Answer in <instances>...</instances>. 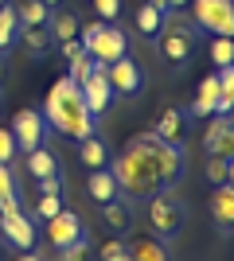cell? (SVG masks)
Listing matches in <instances>:
<instances>
[{
	"mask_svg": "<svg viewBox=\"0 0 234 261\" xmlns=\"http://www.w3.org/2000/svg\"><path fill=\"white\" fill-rule=\"evenodd\" d=\"M86 191H90V199H94L98 207L121 195V187H117V179H113V172H110V168H94V172L86 175Z\"/></svg>",
	"mask_w": 234,
	"mask_h": 261,
	"instance_id": "cell-16",
	"label": "cell"
},
{
	"mask_svg": "<svg viewBox=\"0 0 234 261\" xmlns=\"http://www.w3.org/2000/svg\"><path fill=\"white\" fill-rule=\"evenodd\" d=\"M16 43L28 47V55H32V59H47V55H51V47H55V39H51V32H47V23H43V28H20Z\"/></svg>",
	"mask_w": 234,
	"mask_h": 261,
	"instance_id": "cell-19",
	"label": "cell"
},
{
	"mask_svg": "<svg viewBox=\"0 0 234 261\" xmlns=\"http://www.w3.org/2000/svg\"><path fill=\"white\" fill-rule=\"evenodd\" d=\"M145 4H152L156 12H164V16H172V12H168V0H145Z\"/></svg>",
	"mask_w": 234,
	"mask_h": 261,
	"instance_id": "cell-39",
	"label": "cell"
},
{
	"mask_svg": "<svg viewBox=\"0 0 234 261\" xmlns=\"http://www.w3.org/2000/svg\"><path fill=\"white\" fill-rule=\"evenodd\" d=\"M215 101H219V74H207L199 82V90H195V101H191V117L195 121H207V117H215Z\"/></svg>",
	"mask_w": 234,
	"mask_h": 261,
	"instance_id": "cell-15",
	"label": "cell"
},
{
	"mask_svg": "<svg viewBox=\"0 0 234 261\" xmlns=\"http://www.w3.org/2000/svg\"><path fill=\"white\" fill-rule=\"evenodd\" d=\"M86 257H90V242H86V234L59 250V261H86Z\"/></svg>",
	"mask_w": 234,
	"mask_h": 261,
	"instance_id": "cell-28",
	"label": "cell"
},
{
	"mask_svg": "<svg viewBox=\"0 0 234 261\" xmlns=\"http://www.w3.org/2000/svg\"><path fill=\"white\" fill-rule=\"evenodd\" d=\"M16 35H20V12H16V4H0V55H8L12 47H16Z\"/></svg>",
	"mask_w": 234,
	"mask_h": 261,
	"instance_id": "cell-20",
	"label": "cell"
},
{
	"mask_svg": "<svg viewBox=\"0 0 234 261\" xmlns=\"http://www.w3.org/2000/svg\"><path fill=\"white\" fill-rule=\"evenodd\" d=\"M94 8H98V20L113 23L117 16H121V0H94Z\"/></svg>",
	"mask_w": 234,
	"mask_h": 261,
	"instance_id": "cell-30",
	"label": "cell"
},
{
	"mask_svg": "<svg viewBox=\"0 0 234 261\" xmlns=\"http://www.w3.org/2000/svg\"><path fill=\"white\" fill-rule=\"evenodd\" d=\"M106 261H133V257H129V250H121L117 257H106Z\"/></svg>",
	"mask_w": 234,
	"mask_h": 261,
	"instance_id": "cell-42",
	"label": "cell"
},
{
	"mask_svg": "<svg viewBox=\"0 0 234 261\" xmlns=\"http://www.w3.org/2000/svg\"><path fill=\"white\" fill-rule=\"evenodd\" d=\"M121 250H125V242H121V238H113V242H106V246L98 250V257H101V261H106V257H117Z\"/></svg>",
	"mask_w": 234,
	"mask_h": 261,
	"instance_id": "cell-37",
	"label": "cell"
},
{
	"mask_svg": "<svg viewBox=\"0 0 234 261\" xmlns=\"http://www.w3.org/2000/svg\"><path fill=\"white\" fill-rule=\"evenodd\" d=\"M78 39H82V47H86V55L94 59V63H101V66H110V63H117L121 55H129L125 32L117 28V23H106V20L86 23V28L78 32Z\"/></svg>",
	"mask_w": 234,
	"mask_h": 261,
	"instance_id": "cell-3",
	"label": "cell"
},
{
	"mask_svg": "<svg viewBox=\"0 0 234 261\" xmlns=\"http://www.w3.org/2000/svg\"><path fill=\"white\" fill-rule=\"evenodd\" d=\"M188 4H191V0H168V12H184Z\"/></svg>",
	"mask_w": 234,
	"mask_h": 261,
	"instance_id": "cell-38",
	"label": "cell"
},
{
	"mask_svg": "<svg viewBox=\"0 0 234 261\" xmlns=\"http://www.w3.org/2000/svg\"><path fill=\"white\" fill-rule=\"evenodd\" d=\"M226 184L234 187V156H230V160H226Z\"/></svg>",
	"mask_w": 234,
	"mask_h": 261,
	"instance_id": "cell-41",
	"label": "cell"
},
{
	"mask_svg": "<svg viewBox=\"0 0 234 261\" xmlns=\"http://www.w3.org/2000/svg\"><path fill=\"white\" fill-rule=\"evenodd\" d=\"M43 4H47V8H51V12H55V8H59V4H63V0H43Z\"/></svg>",
	"mask_w": 234,
	"mask_h": 261,
	"instance_id": "cell-43",
	"label": "cell"
},
{
	"mask_svg": "<svg viewBox=\"0 0 234 261\" xmlns=\"http://www.w3.org/2000/svg\"><path fill=\"white\" fill-rule=\"evenodd\" d=\"M101 222H106L113 234H129V230H133V207L121 203V199H110V203H101Z\"/></svg>",
	"mask_w": 234,
	"mask_h": 261,
	"instance_id": "cell-18",
	"label": "cell"
},
{
	"mask_svg": "<svg viewBox=\"0 0 234 261\" xmlns=\"http://www.w3.org/2000/svg\"><path fill=\"white\" fill-rule=\"evenodd\" d=\"M188 129H191V113L188 109H164L160 117H156V125H152V133L160 137V141H168V144H176V148H184V141H188Z\"/></svg>",
	"mask_w": 234,
	"mask_h": 261,
	"instance_id": "cell-12",
	"label": "cell"
},
{
	"mask_svg": "<svg viewBox=\"0 0 234 261\" xmlns=\"http://www.w3.org/2000/svg\"><path fill=\"white\" fill-rule=\"evenodd\" d=\"M0 238L8 242L12 250H32L35 246V218L23 215V211H12V215H0Z\"/></svg>",
	"mask_w": 234,
	"mask_h": 261,
	"instance_id": "cell-10",
	"label": "cell"
},
{
	"mask_svg": "<svg viewBox=\"0 0 234 261\" xmlns=\"http://www.w3.org/2000/svg\"><path fill=\"white\" fill-rule=\"evenodd\" d=\"M59 211H63V199L59 195H39V203H35V222H47V218H55Z\"/></svg>",
	"mask_w": 234,
	"mask_h": 261,
	"instance_id": "cell-27",
	"label": "cell"
},
{
	"mask_svg": "<svg viewBox=\"0 0 234 261\" xmlns=\"http://www.w3.org/2000/svg\"><path fill=\"white\" fill-rule=\"evenodd\" d=\"M74 238H82V218L74 215V211H59L55 218H47V242L55 246V250H63V246H70Z\"/></svg>",
	"mask_w": 234,
	"mask_h": 261,
	"instance_id": "cell-13",
	"label": "cell"
},
{
	"mask_svg": "<svg viewBox=\"0 0 234 261\" xmlns=\"http://www.w3.org/2000/svg\"><path fill=\"white\" fill-rule=\"evenodd\" d=\"M110 172L125 199L145 203L160 191H172L184 179V148L160 141L156 133H137L117 156H110Z\"/></svg>",
	"mask_w": 234,
	"mask_h": 261,
	"instance_id": "cell-1",
	"label": "cell"
},
{
	"mask_svg": "<svg viewBox=\"0 0 234 261\" xmlns=\"http://www.w3.org/2000/svg\"><path fill=\"white\" fill-rule=\"evenodd\" d=\"M78 160L86 164L90 172L94 168H110V148H106V141H101L98 133H90V137L78 141Z\"/></svg>",
	"mask_w": 234,
	"mask_h": 261,
	"instance_id": "cell-17",
	"label": "cell"
},
{
	"mask_svg": "<svg viewBox=\"0 0 234 261\" xmlns=\"http://www.w3.org/2000/svg\"><path fill=\"white\" fill-rule=\"evenodd\" d=\"M145 203H148V226H152V234L160 242H172L184 230V203H176L168 191L145 199Z\"/></svg>",
	"mask_w": 234,
	"mask_h": 261,
	"instance_id": "cell-5",
	"label": "cell"
},
{
	"mask_svg": "<svg viewBox=\"0 0 234 261\" xmlns=\"http://www.w3.org/2000/svg\"><path fill=\"white\" fill-rule=\"evenodd\" d=\"M16 12H20V28H43L51 20V8H47L43 0H20Z\"/></svg>",
	"mask_w": 234,
	"mask_h": 261,
	"instance_id": "cell-25",
	"label": "cell"
},
{
	"mask_svg": "<svg viewBox=\"0 0 234 261\" xmlns=\"http://www.w3.org/2000/svg\"><path fill=\"white\" fill-rule=\"evenodd\" d=\"M211 63L215 66H230L234 63V35H215L211 39Z\"/></svg>",
	"mask_w": 234,
	"mask_h": 261,
	"instance_id": "cell-26",
	"label": "cell"
},
{
	"mask_svg": "<svg viewBox=\"0 0 234 261\" xmlns=\"http://www.w3.org/2000/svg\"><path fill=\"white\" fill-rule=\"evenodd\" d=\"M16 137H12V129H0V164H12L16 160Z\"/></svg>",
	"mask_w": 234,
	"mask_h": 261,
	"instance_id": "cell-29",
	"label": "cell"
},
{
	"mask_svg": "<svg viewBox=\"0 0 234 261\" xmlns=\"http://www.w3.org/2000/svg\"><path fill=\"white\" fill-rule=\"evenodd\" d=\"M23 156H28V172H32L35 179L59 172V160H55V152H51L47 144H39V148H32V152H23Z\"/></svg>",
	"mask_w": 234,
	"mask_h": 261,
	"instance_id": "cell-23",
	"label": "cell"
},
{
	"mask_svg": "<svg viewBox=\"0 0 234 261\" xmlns=\"http://www.w3.org/2000/svg\"><path fill=\"white\" fill-rule=\"evenodd\" d=\"M47 133H51V125L43 121V109H20L12 117V137H16L20 152H32L39 144H47Z\"/></svg>",
	"mask_w": 234,
	"mask_h": 261,
	"instance_id": "cell-7",
	"label": "cell"
},
{
	"mask_svg": "<svg viewBox=\"0 0 234 261\" xmlns=\"http://www.w3.org/2000/svg\"><path fill=\"white\" fill-rule=\"evenodd\" d=\"M47 32H51V39H55V43H63V39H74V35H78V16H74V12H51Z\"/></svg>",
	"mask_w": 234,
	"mask_h": 261,
	"instance_id": "cell-24",
	"label": "cell"
},
{
	"mask_svg": "<svg viewBox=\"0 0 234 261\" xmlns=\"http://www.w3.org/2000/svg\"><path fill=\"white\" fill-rule=\"evenodd\" d=\"M90 66H94V59H90V55H78L74 63H70V78H74V82H82V78L90 74Z\"/></svg>",
	"mask_w": 234,
	"mask_h": 261,
	"instance_id": "cell-35",
	"label": "cell"
},
{
	"mask_svg": "<svg viewBox=\"0 0 234 261\" xmlns=\"http://www.w3.org/2000/svg\"><path fill=\"white\" fill-rule=\"evenodd\" d=\"M195 32H199V28L191 20H184V16H176V12L164 20V28H160L156 39H160V55H164L168 66H184L191 55H195Z\"/></svg>",
	"mask_w": 234,
	"mask_h": 261,
	"instance_id": "cell-4",
	"label": "cell"
},
{
	"mask_svg": "<svg viewBox=\"0 0 234 261\" xmlns=\"http://www.w3.org/2000/svg\"><path fill=\"white\" fill-rule=\"evenodd\" d=\"M78 90H82V101H86L90 113H94V117H106V109H110V101H113V86H110L106 66L94 63V66H90V74L78 82Z\"/></svg>",
	"mask_w": 234,
	"mask_h": 261,
	"instance_id": "cell-8",
	"label": "cell"
},
{
	"mask_svg": "<svg viewBox=\"0 0 234 261\" xmlns=\"http://www.w3.org/2000/svg\"><path fill=\"white\" fill-rule=\"evenodd\" d=\"M195 28L211 35H234V0H195Z\"/></svg>",
	"mask_w": 234,
	"mask_h": 261,
	"instance_id": "cell-6",
	"label": "cell"
},
{
	"mask_svg": "<svg viewBox=\"0 0 234 261\" xmlns=\"http://www.w3.org/2000/svg\"><path fill=\"white\" fill-rule=\"evenodd\" d=\"M43 121H47L55 133H67V137L82 141V137H90V133H94V121H98V117L86 109L78 82L67 74V78H59L55 86H51V94H47V101H43Z\"/></svg>",
	"mask_w": 234,
	"mask_h": 261,
	"instance_id": "cell-2",
	"label": "cell"
},
{
	"mask_svg": "<svg viewBox=\"0 0 234 261\" xmlns=\"http://www.w3.org/2000/svg\"><path fill=\"white\" fill-rule=\"evenodd\" d=\"M0 4H4V0H0Z\"/></svg>",
	"mask_w": 234,
	"mask_h": 261,
	"instance_id": "cell-46",
	"label": "cell"
},
{
	"mask_svg": "<svg viewBox=\"0 0 234 261\" xmlns=\"http://www.w3.org/2000/svg\"><path fill=\"white\" fill-rule=\"evenodd\" d=\"M219 94L234 101V63L230 66H219Z\"/></svg>",
	"mask_w": 234,
	"mask_h": 261,
	"instance_id": "cell-33",
	"label": "cell"
},
{
	"mask_svg": "<svg viewBox=\"0 0 234 261\" xmlns=\"http://www.w3.org/2000/svg\"><path fill=\"white\" fill-rule=\"evenodd\" d=\"M125 250H129L133 261H172V253H168V246L160 238H137L133 246H125Z\"/></svg>",
	"mask_w": 234,
	"mask_h": 261,
	"instance_id": "cell-21",
	"label": "cell"
},
{
	"mask_svg": "<svg viewBox=\"0 0 234 261\" xmlns=\"http://www.w3.org/2000/svg\"><path fill=\"white\" fill-rule=\"evenodd\" d=\"M207 179H211L215 187L226 184V160L223 156H211V160H207Z\"/></svg>",
	"mask_w": 234,
	"mask_h": 261,
	"instance_id": "cell-32",
	"label": "cell"
},
{
	"mask_svg": "<svg viewBox=\"0 0 234 261\" xmlns=\"http://www.w3.org/2000/svg\"><path fill=\"white\" fill-rule=\"evenodd\" d=\"M59 55H63V59H67V63H74L78 55H86V47H82V39H63V43H59Z\"/></svg>",
	"mask_w": 234,
	"mask_h": 261,
	"instance_id": "cell-34",
	"label": "cell"
},
{
	"mask_svg": "<svg viewBox=\"0 0 234 261\" xmlns=\"http://www.w3.org/2000/svg\"><path fill=\"white\" fill-rule=\"evenodd\" d=\"M203 148H207V156L230 160L234 156V113H226V117L215 113L211 125H207V133H203Z\"/></svg>",
	"mask_w": 234,
	"mask_h": 261,
	"instance_id": "cell-11",
	"label": "cell"
},
{
	"mask_svg": "<svg viewBox=\"0 0 234 261\" xmlns=\"http://www.w3.org/2000/svg\"><path fill=\"white\" fill-rule=\"evenodd\" d=\"M106 74H110L113 94H121V98H133V94L145 90V70H141V63L129 59V55H121L117 63H110V66H106Z\"/></svg>",
	"mask_w": 234,
	"mask_h": 261,
	"instance_id": "cell-9",
	"label": "cell"
},
{
	"mask_svg": "<svg viewBox=\"0 0 234 261\" xmlns=\"http://www.w3.org/2000/svg\"><path fill=\"white\" fill-rule=\"evenodd\" d=\"M207 207H211L215 226L223 230V234H230V230H234V187H230V184H219Z\"/></svg>",
	"mask_w": 234,
	"mask_h": 261,
	"instance_id": "cell-14",
	"label": "cell"
},
{
	"mask_svg": "<svg viewBox=\"0 0 234 261\" xmlns=\"http://www.w3.org/2000/svg\"><path fill=\"white\" fill-rule=\"evenodd\" d=\"M0 261H4V238H0Z\"/></svg>",
	"mask_w": 234,
	"mask_h": 261,
	"instance_id": "cell-45",
	"label": "cell"
},
{
	"mask_svg": "<svg viewBox=\"0 0 234 261\" xmlns=\"http://www.w3.org/2000/svg\"><path fill=\"white\" fill-rule=\"evenodd\" d=\"M0 86H4V55H0Z\"/></svg>",
	"mask_w": 234,
	"mask_h": 261,
	"instance_id": "cell-44",
	"label": "cell"
},
{
	"mask_svg": "<svg viewBox=\"0 0 234 261\" xmlns=\"http://www.w3.org/2000/svg\"><path fill=\"white\" fill-rule=\"evenodd\" d=\"M16 195V175H12V164H0V203Z\"/></svg>",
	"mask_w": 234,
	"mask_h": 261,
	"instance_id": "cell-31",
	"label": "cell"
},
{
	"mask_svg": "<svg viewBox=\"0 0 234 261\" xmlns=\"http://www.w3.org/2000/svg\"><path fill=\"white\" fill-rule=\"evenodd\" d=\"M164 12H156L152 4H141V8L133 12V23H137V32L145 35V39H156V35H160V28H164Z\"/></svg>",
	"mask_w": 234,
	"mask_h": 261,
	"instance_id": "cell-22",
	"label": "cell"
},
{
	"mask_svg": "<svg viewBox=\"0 0 234 261\" xmlns=\"http://www.w3.org/2000/svg\"><path fill=\"white\" fill-rule=\"evenodd\" d=\"M35 184H39V195H59V191H63L59 172H55V175H43V179H35Z\"/></svg>",
	"mask_w": 234,
	"mask_h": 261,
	"instance_id": "cell-36",
	"label": "cell"
},
{
	"mask_svg": "<svg viewBox=\"0 0 234 261\" xmlns=\"http://www.w3.org/2000/svg\"><path fill=\"white\" fill-rule=\"evenodd\" d=\"M16 261H43V257H39V253H32V250H20V257H16Z\"/></svg>",
	"mask_w": 234,
	"mask_h": 261,
	"instance_id": "cell-40",
	"label": "cell"
}]
</instances>
